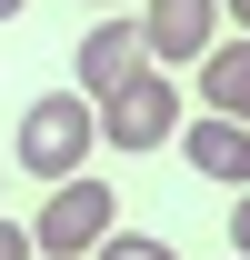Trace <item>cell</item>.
I'll return each instance as SVG.
<instances>
[{
    "label": "cell",
    "mask_w": 250,
    "mask_h": 260,
    "mask_svg": "<svg viewBox=\"0 0 250 260\" xmlns=\"http://www.w3.org/2000/svg\"><path fill=\"white\" fill-rule=\"evenodd\" d=\"M190 170L200 180H220V190H250V120H230V110H210V120H190Z\"/></svg>",
    "instance_id": "obj_6"
},
{
    "label": "cell",
    "mask_w": 250,
    "mask_h": 260,
    "mask_svg": "<svg viewBox=\"0 0 250 260\" xmlns=\"http://www.w3.org/2000/svg\"><path fill=\"white\" fill-rule=\"evenodd\" d=\"M210 20H220V0H150L140 10V40H150V60H200L210 50Z\"/></svg>",
    "instance_id": "obj_5"
},
{
    "label": "cell",
    "mask_w": 250,
    "mask_h": 260,
    "mask_svg": "<svg viewBox=\"0 0 250 260\" xmlns=\"http://www.w3.org/2000/svg\"><path fill=\"white\" fill-rule=\"evenodd\" d=\"M110 230H120V190L90 180V170H70V180H50V200L30 210V250L40 260H80V250H100Z\"/></svg>",
    "instance_id": "obj_2"
},
{
    "label": "cell",
    "mask_w": 250,
    "mask_h": 260,
    "mask_svg": "<svg viewBox=\"0 0 250 260\" xmlns=\"http://www.w3.org/2000/svg\"><path fill=\"white\" fill-rule=\"evenodd\" d=\"M230 250H240V260H250V190H240V200H230Z\"/></svg>",
    "instance_id": "obj_9"
},
{
    "label": "cell",
    "mask_w": 250,
    "mask_h": 260,
    "mask_svg": "<svg viewBox=\"0 0 250 260\" xmlns=\"http://www.w3.org/2000/svg\"><path fill=\"white\" fill-rule=\"evenodd\" d=\"M200 100L230 110V120H250V40H210L200 50Z\"/></svg>",
    "instance_id": "obj_7"
},
{
    "label": "cell",
    "mask_w": 250,
    "mask_h": 260,
    "mask_svg": "<svg viewBox=\"0 0 250 260\" xmlns=\"http://www.w3.org/2000/svg\"><path fill=\"white\" fill-rule=\"evenodd\" d=\"M0 260H30V230L20 220H0Z\"/></svg>",
    "instance_id": "obj_10"
},
{
    "label": "cell",
    "mask_w": 250,
    "mask_h": 260,
    "mask_svg": "<svg viewBox=\"0 0 250 260\" xmlns=\"http://www.w3.org/2000/svg\"><path fill=\"white\" fill-rule=\"evenodd\" d=\"M20 10H30V0H0V20H20Z\"/></svg>",
    "instance_id": "obj_12"
},
{
    "label": "cell",
    "mask_w": 250,
    "mask_h": 260,
    "mask_svg": "<svg viewBox=\"0 0 250 260\" xmlns=\"http://www.w3.org/2000/svg\"><path fill=\"white\" fill-rule=\"evenodd\" d=\"M150 70V40H140V20H100L90 40H80V90L90 100H110L120 80H140Z\"/></svg>",
    "instance_id": "obj_4"
},
{
    "label": "cell",
    "mask_w": 250,
    "mask_h": 260,
    "mask_svg": "<svg viewBox=\"0 0 250 260\" xmlns=\"http://www.w3.org/2000/svg\"><path fill=\"white\" fill-rule=\"evenodd\" d=\"M90 260H180V250H170V240H150V230H110Z\"/></svg>",
    "instance_id": "obj_8"
},
{
    "label": "cell",
    "mask_w": 250,
    "mask_h": 260,
    "mask_svg": "<svg viewBox=\"0 0 250 260\" xmlns=\"http://www.w3.org/2000/svg\"><path fill=\"white\" fill-rule=\"evenodd\" d=\"M90 140H100V100L90 90H40L30 110H20V170H30V180L90 170Z\"/></svg>",
    "instance_id": "obj_1"
},
{
    "label": "cell",
    "mask_w": 250,
    "mask_h": 260,
    "mask_svg": "<svg viewBox=\"0 0 250 260\" xmlns=\"http://www.w3.org/2000/svg\"><path fill=\"white\" fill-rule=\"evenodd\" d=\"M230 260H240V250H230Z\"/></svg>",
    "instance_id": "obj_14"
},
{
    "label": "cell",
    "mask_w": 250,
    "mask_h": 260,
    "mask_svg": "<svg viewBox=\"0 0 250 260\" xmlns=\"http://www.w3.org/2000/svg\"><path fill=\"white\" fill-rule=\"evenodd\" d=\"M170 120H180V90H170V70H160V60L100 100V140H110V150H160Z\"/></svg>",
    "instance_id": "obj_3"
},
{
    "label": "cell",
    "mask_w": 250,
    "mask_h": 260,
    "mask_svg": "<svg viewBox=\"0 0 250 260\" xmlns=\"http://www.w3.org/2000/svg\"><path fill=\"white\" fill-rule=\"evenodd\" d=\"M90 10H110V0H90Z\"/></svg>",
    "instance_id": "obj_13"
},
{
    "label": "cell",
    "mask_w": 250,
    "mask_h": 260,
    "mask_svg": "<svg viewBox=\"0 0 250 260\" xmlns=\"http://www.w3.org/2000/svg\"><path fill=\"white\" fill-rule=\"evenodd\" d=\"M220 10H230V20H240V40H250V0H220Z\"/></svg>",
    "instance_id": "obj_11"
}]
</instances>
